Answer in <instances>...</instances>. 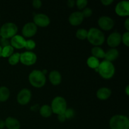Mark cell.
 <instances>
[{"label":"cell","mask_w":129,"mask_h":129,"mask_svg":"<svg viewBox=\"0 0 129 129\" xmlns=\"http://www.w3.org/2000/svg\"><path fill=\"white\" fill-rule=\"evenodd\" d=\"M10 89L6 86L0 87V102H5L10 98Z\"/></svg>","instance_id":"obj_22"},{"label":"cell","mask_w":129,"mask_h":129,"mask_svg":"<svg viewBox=\"0 0 129 129\" xmlns=\"http://www.w3.org/2000/svg\"><path fill=\"white\" fill-rule=\"evenodd\" d=\"M98 24L102 30L109 31L113 28L115 22L112 18L108 16H102L98 19Z\"/></svg>","instance_id":"obj_8"},{"label":"cell","mask_w":129,"mask_h":129,"mask_svg":"<svg viewBox=\"0 0 129 129\" xmlns=\"http://www.w3.org/2000/svg\"><path fill=\"white\" fill-rule=\"evenodd\" d=\"M82 15H83V17L85 18H89L93 14V10L90 8H85L83 9V11H81Z\"/></svg>","instance_id":"obj_30"},{"label":"cell","mask_w":129,"mask_h":129,"mask_svg":"<svg viewBox=\"0 0 129 129\" xmlns=\"http://www.w3.org/2000/svg\"><path fill=\"white\" fill-rule=\"evenodd\" d=\"M1 51H2V47L0 46V57H1Z\"/></svg>","instance_id":"obj_41"},{"label":"cell","mask_w":129,"mask_h":129,"mask_svg":"<svg viewBox=\"0 0 129 129\" xmlns=\"http://www.w3.org/2000/svg\"><path fill=\"white\" fill-rule=\"evenodd\" d=\"M118 55L119 52L118 50L115 48H112L106 52L104 58L105 59V60L112 62L118 57Z\"/></svg>","instance_id":"obj_18"},{"label":"cell","mask_w":129,"mask_h":129,"mask_svg":"<svg viewBox=\"0 0 129 129\" xmlns=\"http://www.w3.org/2000/svg\"><path fill=\"white\" fill-rule=\"evenodd\" d=\"M37 31V26L34 22L26 23L22 28L23 35L25 37H31L36 34Z\"/></svg>","instance_id":"obj_12"},{"label":"cell","mask_w":129,"mask_h":129,"mask_svg":"<svg viewBox=\"0 0 129 129\" xmlns=\"http://www.w3.org/2000/svg\"><path fill=\"white\" fill-rule=\"evenodd\" d=\"M26 40L23 37L20 35H16L13 37L10 40L11 45L13 48L18 49H21L25 47Z\"/></svg>","instance_id":"obj_14"},{"label":"cell","mask_w":129,"mask_h":129,"mask_svg":"<svg viewBox=\"0 0 129 129\" xmlns=\"http://www.w3.org/2000/svg\"><path fill=\"white\" fill-rule=\"evenodd\" d=\"M92 56L97 59H103L105 57V52L101 47L98 46H94L91 49Z\"/></svg>","instance_id":"obj_20"},{"label":"cell","mask_w":129,"mask_h":129,"mask_svg":"<svg viewBox=\"0 0 129 129\" xmlns=\"http://www.w3.org/2000/svg\"><path fill=\"white\" fill-rule=\"evenodd\" d=\"M39 112H40V115L44 118L50 117L52 114V110L51 109V107L48 105H44L42 106L39 109Z\"/></svg>","instance_id":"obj_21"},{"label":"cell","mask_w":129,"mask_h":129,"mask_svg":"<svg viewBox=\"0 0 129 129\" xmlns=\"http://www.w3.org/2000/svg\"><path fill=\"white\" fill-rule=\"evenodd\" d=\"M115 13L120 16H128L129 15V2L122 1L117 4Z\"/></svg>","instance_id":"obj_11"},{"label":"cell","mask_w":129,"mask_h":129,"mask_svg":"<svg viewBox=\"0 0 129 129\" xmlns=\"http://www.w3.org/2000/svg\"><path fill=\"white\" fill-rule=\"evenodd\" d=\"M57 119L60 122H64L66 120V117H65V115H64V113H62V114L58 115Z\"/></svg>","instance_id":"obj_34"},{"label":"cell","mask_w":129,"mask_h":129,"mask_svg":"<svg viewBox=\"0 0 129 129\" xmlns=\"http://www.w3.org/2000/svg\"><path fill=\"white\" fill-rule=\"evenodd\" d=\"M39 105H35L32 106V107H31V108H30V109H31V111H34V112H36V111L39 108Z\"/></svg>","instance_id":"obj_38"},{"label":"cell","mask_w":129,"mask_h":129,"mask_svg":"<svg viewBox=\"0 0 129 129\" xmlns=\"http://www.w3.org/2000/svg\"><path fill=\"white\" fill-rule=\"evenodd\" d=\"M112 94V91L110 89L106 87L101 88L97 91L96 96L100 100H106L110 97Z\"/></svg>","instance_id":"obj_16"},{"label":"cell","mask_w":129,"mask_h":129,"mask_svg":"<svg viewBox=\"0 0 129 129\" xmlns=\"http://www.w3.org/2000/svg\"><path fill=\"white\" fill-rule=\"evenodd\" d=\"M20 54L18 52L13 53L10 57H8V62L10 65L15 66L20 62Z\"/></svg>","instance_id":"obj_25"},{"label":"cell","mask_w":129,"mask_h":129,"mask_svg":"<svg viewBox=\"0 0 129 129\" xmlns=\"http://www.w3.org/2000/svg\"><path fill=\"white\" fill-rule=\"evenodd\" d=\"M28 80L30 84L35 88H40L44 86L46 83L45 75L42 71L38 69L33 70L28 76Z\"/></svg>","instance_id":"obj_4"},{"label":"cell","mask_w":129,"mask_h":129,"mask_svg":"<svg viewBox=\"0 0 129 129\" xmlns=\"http://www.w3.org/2000/svg\"><path fill=\"white\" fill-rule=\"evenodd\" d=\"M18 27L16 24L11 22L5 23L0 28V36L4 39H11L16 35Z\"/></svg>","instance_id":"obj_5"},{"label":"cell","mask_w":129,"mask_h":129,"mask_svg":"<svg viewBox=\"0 0 129 129\" xmlns=\"http://www.w3.org/2000/svg\"><path fill=\"white\" fill-rule=\"evenodd\" d=\"M111 129H129V119L123 115H115L110 120Z\"/></svg>","instance_id":"obj_3"},{"label":"cell","mask_w":129,"mask_h":129,"mask_svg":"<svg viewBox=\"0 0 129 129\" xmlns=\"http://www.w3.org/2000/svg\"><path fill=\"white\" fill-rule=\"evenodd\" d=\"M125 93L127 96L129 95V86L127 85L125 88Z\"/></svg>","instance_id":"obj_40"},{"label":"cell","mask_w":129,"mask_h":129,"mask_svg":"<svg viewBox=\"0 0 129 129\" xmlns=\"http://www.w3.org/2000/svg\"><path fill=\"white\" fill-rule=\"evenodd\" d=\"M36 47V43L34 40H31V39H29V40H26V42H25V47L28 51H30V50H33Z\"/></svg>","instance_id":"obj_27"},{"label":"cell","mask_w":129,"mask_h":129,"mask_svg":"<svg viewBox=\"0 0 129 129\" xmlns=\"http://www.w3.org/2000/svg\"><path fill=\"white\" fill-rule=\"evenodd\" d=\"M76 5L78 8L79 10H83L86 8V6L88 5V1L87 0H77L76 1Z\"/></svg>","instance_id":"obj_28"},{"label":"cell","mask_w":129,"mask_h":129,"mask_svg":"<svg viewBox=\"0 0 129 129\" xmlns=\"http://www.w3.org/2000/svg\"><path fill=\"white\" fill-rule=\"evenodd\" d=\"M86 63L89 68H91V69H96L98 68L100 62L98 59L93 56H91L87 59Z\"/></svg>","instance_id":"obj_23"},{"label":"cell","mask_w":129,"mask_h":129,"mask_svg":"<svg viewBox=\"0 0 129 129\" xmlns=\"http://www.w3.org/2000/svg\"><path fill=\"white\" fill-rule=\"evenodd\" d=\"M64 114L66 119H71L74 117L75 112H74V110L72 109V108H67Z\"/></svg>","instance_id":"obj_29"},{"label":"cell","mask_w":129,"mask_h":129,"mask_svg":"<svg viewBox=\"0 0 129 129\" xmlns=\"http://www.w3.org/2000/svg\"><path fill=\"white\" fill-rule=\"evenodd\" d=\"M5 127L8 129H20V123L16 118L8 117L5 121Z\"/></svg>","instance_id":"obj_19"},{"label":"cell","mask_w":129,"mask_h":129,"mask_svg":"<svg viewBox=\"0 0 129 129\" xmlns=\"http://www.w3.org/2000/svg\"><path fill=\"white\" fill-rule=\"evenodd\" d=\"M37 60V56L31 51H26L20 54V61L25 66H31Z\"/></svg>","instance_id":"obj_7"},{"label":"cell","mask_w":129,"mask_h":129,"mask_svg":"<svg viewBox=\"0 0 129 129\" xmlns=\"http://www.w3.org/2000/svg\"><path fill=\"white\" fill-rule=\"evenodd\" d=\"M32 6L36 9L40 8L42 6V1L40 0H34L32 1Z\"/></svg>","instance_id":"obj_33"},{"label":"cell","mask_w":129,"mask_h":129,"mask_svg":"<svg viewBox=\"0 0 129 129\" xmlns=\"http://www.w3.org/2000/svg\"><path fill=\"white\" fill-rule=\"evenodd\" d=\"M9 45H11L10 41L9 40V39L1 38V40H0V46L2 48H3L5 47L9 46Z\"/></svg>","instance_id":"obj_32"},{"label":"cell","mask_w":129,"mask_h":129,"mask_svg":"<svg viewBox=\"0 0 129 129\" xmlns=\"http://www.w3.org/2000/svg\"><path fill=\"white\" fill-rule=\"evenodd\" d=\"M124 26L125 28V29L127 30V31H128L129 30V18L126 19L124 23Z\"/></svg>","instance_id":"obj_37"},{"label":"cell","mask_w":129,"mask_h":129,"mask_svg":"<svg viewBox=\"0 0 129 129\" xmlns=\"http://www.w3.org/2000/svg\"><path fill=\"white\" fill-rule=\"evenodd\" d=\"M87 35H88V30L84 28L78 29L76 33V36L79 40H84L87 39Z\"/></svg>","instance_id":"obj_26"},{"label":"cell","mask_w":129,"mask_h":129,"mask_svg":"<svg viewBox=\"0 0 129 129\" xmlns=\"http://www.w3.org/2000/svg\"><path fill=\"white\" fill-rule=\"evenodd\" d=\"M87 39L92 45L98 46L104 43L105 37L103 31L97 28H91L88 31Z\"/></svg>","instance_id":"obj_1"},{"label":"cell","mask_w":129,"mask_h":129,"mask_svg":"<svg viewBox=\"0 0 129 129\" xmlns=\"http://www.w3.org/2000/svg\"><path fill=\"white\" fill-rule=\"evenodd\" d=\"M107 42L110 47H117L122 42V35L117 31H115L108 36Z\"/></svg>","instance_id":"obj_13"},{"label":"cell","mask_w":129,"mask_h":129,"mask_svg":"<svg viewBox=\"0 0 129 129\" xmlns=\"http://www.w3.org/2000/svg\"><path fill=\"white\" fill-rule=\"evenodd\" d=\"M83 17L81 11H74L72 13L69 17V22L73 26H78L82 23Z\"/></svg>","instance_id":"obj_15"},{"label":"cell","mask_w":129,"mask_h":129,"mask_svg":"<svg viewBox=\"0 0 129 129\" xmlns=\"http://www.w3.org/2000/svg\"><path fill=\"white\" fill-rule=\"evenodd\" d=\"M96 70L102 78L106 79L112 78L115 73V68L113 63L105 60L100 63L99 66Z\"/></svg>","instance_id":"obj_2"},{"label":"cell","mask_w":129,"mask_h":129,"mask_svg":"<svg viewBox=\"0 0 129 129\" xmlns=\"http://www.w3.org/2000/svg\"><path fill=\"white\" fill-rule=\"evenodd\" d=\"M31 98V93L30 89L27 88H23L18 94L16 100L19 104L21 105H25L30 102Z\"/></svg>","instance_id":"obj_9"},{"label":"cell","mask_w":129,"mask_h":129,"mask_svg":"<svg viewBox=\"0 0 129 129\" xmlns=\"http://www.w3.org/2000/svg\"><path fill=\"white\" fill-rule=\"evenodd\" d=\"M122 42L127 47L129 46V32L126 31L122 35Z\"/></svg>","instance_id":"obj_31"},{"label":"cell","mask_w":129,"mask_h":129,"mask_svg":"<svg viewBox=\"0 0 129 129\" xmlns=\"http://www.w3.org/2000/svg\"><path fill=\"white\" fill-rule=\"evenodd\" d=\"M5 127V122L3 120H0V129H3Z\"/></svg>","instance_id":"obj_39"},{"label":"cell","mask_w":129,"mask_h":129,"mask_svg":"<svg viewBox=\"0 0 129 129\" xmlns=\"http://www.w3.org/2000/svg\"><path fill=\"white\" fill-rule=\"evenodd\" d=\"M14 53V48L11 45L2 48V51H1V57L5 58L10 57L11 55Z\"/></svg>","instance_id":"obj_24"},{"label":"cell","mask_w":129,"mask_h":129,"mask_svg":"<svg viewBox=\"0 0 129 129\" xmlns=\"http://www.w3.org/2000/svg\"><path fill=\"white\" fill-rule=\"evenodd\" d=\"M49 81L54 86L59 85L62 81V76L60 73L56 70L52 71L49 73Z\"/></svg>","instance_id":"obj_17"},{"label":"cell","mask_w":129,"mask_h":129,"mask_svg":"<svg viewBox=\"0 0 129 129\" xmlns=\"http://www.w3.org/2000/svg\"><path fill=\"white\" fill-rule=\"evenodd\" d=\"M102 3L105 6H109L113 2V0H102Z\"/></svg>","instance_id":"obj_35"},{"label":"cell","mask_w":129,"mask_h":129,"mask_svg":"<svg viewBox=\"0 0 129 129\" xmlns=\"http://www.w3.org/2000/svg\"><path fill=\"white\" fill-rule=\"evenodd\" d=\"M51 109L52 113L55 114L60 115L64 113L67 109V102L65 98L62 96H56L53 99L51 103Z\"/></svg>","instance_id":"obj_6"},{"label":"cell","mask_w":129,"mask_h":129,"mask_svg":"<svg viewBox=\"0 0 129 129\" xmlns=\"http://www.w3.org/2000/svg\"><path fill=\"white\" fill-rule=\"evenodd\" d=\"M75 4H76V1H74V0H68V1H67V5H68V7L69 8L74 7Z\"/></svg>","instance_id":"obj_36"},{"label":"cell","mask_w":129,"mask_h":129,"mask_svg":"<svg viewBox=\"0 0 129 129\" xmlns=\"http://www.w3.org/2000/svg\"><path fill=\"white\" fill-rule=\"evenodd\" d=\"M50 22V18L45 14L37 13L34 17V23L37 26L46 27L49 26Z\"/></svg>","instance_id":"obj_10"}]
</instances>
